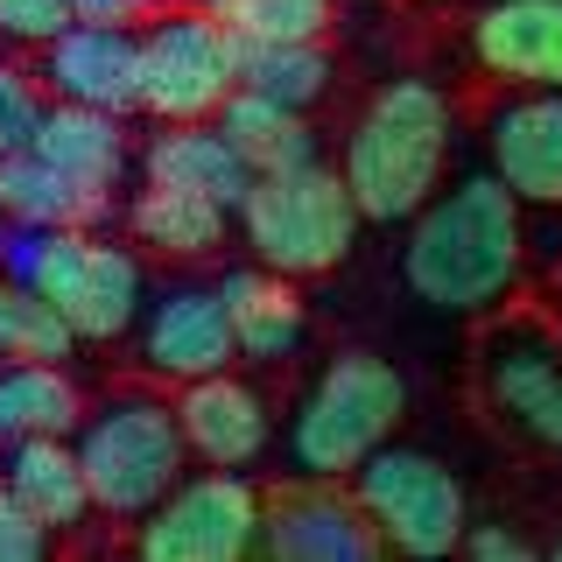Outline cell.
Here are the masks:
<instances>
[{
    "instance_id": "7402d4cb",
    "label": "cell",
    "mask_w": 562,
    "mask_h": 562,
    "mask_svg": "<svg viewBox=\"0 0 562 562\" xmlns=\"http://www.w3.org/2000/svg\"><path fill=\"white\" fill-rule=\"evenodd\" d=\"M85 394L57 359H0V450L29 436H78Z\"/></svg>"
},
{
    "instance_id": "1f68e13d",
    "label": "cell",
    "mask_w": 562,
    "mask_h": 562,
    "mask_svg": "<svg viewBox=\"0 0 562 562\" xmlns=\"http://www.w3.org/2000/svg\"><path fill=\"white\" fill-rule=\"evenodd\" d=\"M78 22H105V29H148L169 0H70Z\"/></svg>"
},
{
    "instance_id": "5b68a950",
    "label": "cell",
    "mask_w": 562,
    "mask_h": 562,
    "mask_svg": "<svg viewBox=\"0 0 562 562\" xmlns=\"http://www.w3.org/2000/svg\"><path fill=\"white\" fill-rule=\"evenodd\" d=\"M401 415H408L401 366L380 351H338L289 422V464L303 479H351L380 443H394Z\"/></svg>"
},
{
    "instance_id": "9c48e42d",
    "label": "cell",
    "mask_w": 562,
    "mask_h": 562,
    "mask_svg": "<svg viewBox=\"0 0 562 562\" xmlns=\"http://www.w3.org/2000/svg\"><path fill=\"white\" fill-rule=\"evenodd\" d=\"M268 535V499L246 471L211 464L204 479H183L155 514L134 520L140 562H239Z\"/></svg>"
},
{
    "instance_id": "d6a6232c",
    "label": "cell",
    "mask_w": 562,
    "mask_h": 562,
    "mask_svg": "<svg viewBox=\"0 0 562 562\" xmlns=\"http://www.w3.org/2000/svg\"><path fill=\"white\" fill-rule=\"evenodd\" d=\"M8 233H14V225H8V211H0V254H8Z\"/></svg>"
},
{
    "instance_id": "4dcf8cb0",
    "label": "cell",
    "mask_w": 562,
    "mask_h": 562,
    "mask_svg": "<svg viewBox=\"0 0 562 562\" xmlns=\"http://www.w3.org/2000/svg\"><path fill=\"white\" fill-rule=\"evenodd\" d=\"M457 555H471V562H535L541 549L520 535V527H499V520H471L464 527V549Z\"/></svg>"
},
{
    "instance_id": "ac0fdd59",
    "label": "cell",
    "mask_w": 562,
    "mask_h": 562,
    "mask_svg": "<svg viewBox=\"0 0 562 562\" xmlns=\"http://www.w3.org/2000/svg\"><path fill=\"white\" fill-rule=\"evenodd\" d=\"M0 479L22 492V506L49 527V535H70V527H85L99 514L92 479H85V457H78L70 436H29V443H8Z\"/></svg>"
},
{
    "instance_id": "4fadbf2b",
    "label": "cell",
    "mask_w": 562,
    "mask_h": 562,
    "mask_svg": "<svg viewBox=\"0 0 562 562\" xmlns=\"http://www.w3.org/2000/svg\"><path fill=\"white\" fill-rule=\"evenodd\" d=\"M43 85H49V99H78L120 120L140 113V29L70 22L43 49Z\"/></svg>"
},
{
    "instance_id": "30bf717a",
    "label": "cell",
    "mask_w": 562,
    "mask_h": 562,
    "mask_svg": "<svg viewBox=\"0 0 562 562\" xmlns=\"http://www.w3.org/2000/svg\"><path fill=\"white\" fill-rule=\"evenodd\" d=\"M479 394L535 450H562V338L541 316H499V324H485Z\"/></svg>"
},
{
    "instance_id": "8992f818",
    "label": "cell",
    "mask_w": 562,
    "mask_h": 562,
    "mask_svg": "<svg viewBox=\"0 0 562 562\" xmlns=\"http://www.w3.org/2000/svg\"><path fill=\"white\" fill-rule=\"evenodd\" d=\"M78 457H85V479H92V499L99 514L113 520H140L183 485V464H190V443H183V422H176V401H155V394H105L92 415L78 422Z\"/></svg>"
},
{
    "instance_id": "3957f363",
    "label": "cell",
    "mask_w": 562,
    "mask_h": 562,
    "mask_svg": "<svg viewBox=\"0 0 562 562\" xmlns=\"http://www.w3.org/2000/svg\"><path fill=\"white\" fill-rule=\"evenodd\" d=\"M0 268L14 281H29V289H43L85 345L127 338L140 324V310H148L140 260L113 239H92V225H14Z\"/></svg>"
},
{
    "instance_id": "7c38bea8",
    "label": "cell",
    "mask_w": 562,
    "mask_h": 562,
    "mask_svg": "<svg viewBox=\"0 0 562 562\" xmlns=\"http://www.w3.org/2000/svg\"><path fill=\"white\" fill-rule=\"evenodd\" d=\"M233 359H239V345H233V316H225L218 289L183 281V289L155 295V303L140 310V366H148L155 380L183 386V380L225 373Z\"/></svg>"
},
{
    "instance_id": "ffe728a7",
    "label": "cell",
    "mask_w": 562,
    "mask_h": 562,
    "mask_svg": "<svg viewBox=\"0 0 562 562\" xmlns=\"http://www.w3.org/2000/svg\"><path fill=\"white\" fill-rule=\"evenodd\" d=\"M105 204H113V190L64 176L49 155L35 148L0 155V211H8V225H99Z\"/></svg>"
},
{
    "instance_id": "52a82bcc",
    "label": "cell",
    "mask_w": 562,
    "mask_h": 562,
    "mask_svg": "<svg viewBox=\"0 0 562 562\" xmlns=\"http://www.w3.org/2000/svg\"><path fill=\"white\" fill-rule=\"evenodd\" d=\"M351 499L366 506V520L380 527V541L408 562H443L464 549V527H471V506H464V485L443 457L429 450H401V443H380L351 471Z\"/></svg>"
},
{
    "instance_id": "277c9868",
    "label": "cell",
    "mask_w": 562,
    "mask_h": 562,
    "mask_svg": "<svg viewBox=\"0 0 562 562\" xmlns=\"http://www.w3.org/2000/svg\"><path fill=\"white\" fill-rule=\"evenodd\" d=\"M359 225H366V211L351 198L345 169H324L316 155L254 176V190L239 204V233L254 246V260L274 274H295V281L345 268L351 246H359Z\"/></svg>"
},
{
    "instance_id": "603a6c76",
    "label": "cell",
    "mask_w": 562,
    "mask_h": 562,
    "mask_svg": "<svg viewBox=\"0 0 562 562\" xmlns=\"http://www.w3.org/2000/svg\"><path fill=\"white\" fill-rule=\"evenodd\" d=\"M35 155H49V162L64 176H78V183L113 190L120 176H127V127H120V113H99V105L49 99L43 127H35Z\"/></svg>"
},
{
    "instance_id": "83f0119b",
    "label": "cell",
    "mask_w": 562,
    "mask_h": 562,
    "mask_svg": "<svg viewBox=\"0 0 562 562\" xmlns=\"http://www.w3.org/2000/svg\"><path fill=\"white\" fill-rule=\"evenodd\" d=\"M43 113H49V85L29 78V70H14V64H0V155L35 148Z\"/></svg>"
},
{
    "instance_id": "44dd1931",
    "label": "cell",
    "mask_w": 562,
    "mask_h": 562,
    "mask_svg": "<svg viewBox=\"0 0 562 562\" xmlns=\"http://www.w3.org/2000/svg\"><path fill=\"white\" fill-rule=\"evenodd\" d=\"M140 169L162 176V183H190V190H211L218 204H246V190H254V169H246V155L225 140L211 120H169L162 134L148 140V155H140Z\"/></svg>"
},
{
    "instance_id": "836d02e7",
    "label": "cell",
    "mask_w": 562,
    "mask_h": 562,
    "mask_svg": "<svg viewBox=\"0 0 562 562\" xmlns=\"http://www.w3.org/2000/svg\"><path fill=\"white\" fill-rule=\"evenodd\" d=\"M549 555H555V562H562V535H555V541H549Z\"/></svg>"
},
{
    "instance_id": "6da1fadb",
    "label": "cell",
    "mask_w": 562,
    "mask_h": 562,
    "mask_svg": "<svg viewBox=\"0 0 562 562\" xmlns=\"http://www.w3.org/2000/svg\"><path fill=\"white\" fill-rule=\"evenodd\" d=\"M520 211L527 204L499 183V169H471L450 190H436L408 218V246H401L408 295L443 316H492L527 268Z\"/></svg>"
},
{
    "instance_id": "4316f807",
    "label": "cell",
    "mask_w": 562,
    "mask_h": 562,
    "mask_svg": "<svg viewBox=\"0 0 562 562\" xmlns=\"http://www.w3.org/2000/svg\"><path fill=\"white\" fill-rule=\"evenodd\" d=\"M239 43H324L338 29V0H204Z\"/></svg>"
},
{
    "instance_id": "9a60e30c",
    "label": "cell",
    "mask_w": 562,
    "mask_h": 562,
    "mask_svg": "<svg viewBox=\"0 0 562 562\" xmlns=\"http://www.w3.org/2000/svg\"><path fill=\"white\" fill-rule=\"evenodd\" d=\"M260 549L281 555V562H373V555H386V541H380V527L366 520L359 499H345V492H330V479H316L303 492L268 499V535H260Z\"/></svg>"
},
{
    "instance_id": "7a4b0ae2",
    "label": "cell",
    "mask_w": 562,
    "mask_h": 562,
    "mask_svg": "<svg viewBox=\"0 0 562 562\" xmlns=\"http://www.w3.org/2000/svg\"><path fill=\"white\" fill-rule=\"evenodd\" d=\"M450 99L429 78H394L366 99V113L345 134V183L359 198L366 225L415 218L443 190L450 169Z\"/></svg>"
},
{
    "instance_id": "f546056e",
    "label": "cell",
    "mask_w": 562,
    "mask_h": 562,
    "mask_svg": "<svg viewBox=\"0 0 562 562\" xmlns=\"http://www.w3.org/2000/svg\"><path fill=\"white\" fill-rule=\"evenodd\" d=\"M49 555V527L22 506V492L0 479V562H43Z\"/></svg>"
},
{
    "instance_id": "ba28073f",
    "label": "cell",
    "mask_w": 562,
    "mask_h": 562,
    "mask_svg": "<svg viewBox=\"0 0 562 562\" xmlns=\"http://www.w3.org/2000/svg\"><path fill=\"white\" fill-rule=\"evenodd\" d=\"M239 85V35L211 8H162L140 29V113L148 120H211Z\"/></svg>"
},
{
    "instance_id": "e0dca14e",
    "label": "cell",
    "mask_w": 562,
    "mask_h": 562,
    "mask_svg": "<svg viewBox=\"0 0 562 562\" xmlns=\"http://www.w3.org/2000/svg\"><path fill=\"white\" fill-rule=\"evenodd\" d=\"M225 295V316H233V345L239 359L254 366H281L295 359V345H303L310 330V310H303V289H295V274H274V268H233L218 281Z\"/></svg>"
},
{
    "instance_id": "5bb4252c",
    "label": "cell",
    "mask_w": 562,
    "mask_h": 562,
    "mask_svg": "<svg viewBox=\"0 0 562 562\" xmlns=\"http://www.w3.org/2000/svg\"><path fill=\"white\" fill-rule=\"evenodd\" d=\"M176 422H183V443L198 464H225V471H246L260 464L274 443V415H268V394L260 386L225 373H204V380H183L176 394Z\"/></svg>"
},
{
    "instance_id": "cb8c5ba5",
    "label": "cell",
    "mask_w": 562,
    "mask_h": 562,
    "mask_svg": "<svg viewBox=\"0 0 562 562\" xmlns=\"http://www.w3.org/2000/svg\"><path fill=\"white\" fill-rule=\"evenodd\" d=\"M211 127H218V134L246 155V169H254V176L289 169V162H310V155H316L310 120L295 113V105L254 92V85H233V92H225V105L211 113Z\"/></svg>"
},
{
    "instance_id": "d4e9b609",
    "label": "cell",
    "mask_w": 562,
    "mask_h": 562,
    "mask_svg": "<svg viewBox=\"0 0 562 562\" xmlns=\"http://www.w3.org/2000/svg\"><path fill=\"white\" fill-rule=\"evenodd\" d=\"M239 85L310 113L330 92V49L324 43H239Z\"/></svg>"
},
{
    "instance_id": "f1b7e54d",
    "label": "cell",
    "mask_w": 562,
    "mask_h": 562,
    "mask_svg": "<svg viewBox=\"0 0 562 562\" xmlns=\"http://www.w3.org/2000/svg\"><path fill=\"white\" fill-rule=\"evenodd\" d=\"M70 22H78V8H70V0H0V43L49 49Z\"/></svg>"
},
{
    "instance_id": "8fae6325",
    "label": "cell",
    "mask_w": 562,
    "mask_h": 562,
    "mask_svg": "<svg viewBox=\"0 0 562 562\" xmlns=\"http://www.w3.org/2000/svg\"><path fill=\"white\" fill-rule=\"evenodd\" d=\"M485 155L520 204L562 211V92L555 85H520V99L492 105Z\"/></svg>"
},
{
    "instance_id": "2e32d148",
    "label": "cell",
    "mask_w": 562,
    "mask_h": 562,
    "mask_svg": "<svg viewBox=\"0 0 562 562\" xmlns=\"http://www.w3.org/2000/svg\"><path fill=\"white\" fill-rule=\"evenodd\" d=\"M471 57L506 85L562 92V0H492L471 22Z\"/></svg>"
},
{
    "instance_id": "484cf974",
    "label": "cell",
    "mask_w": 562,
    "mask_h": 562,
    "mask_svg": "<svg viewBox=\"0 0 562 562\" xmlns=\"http://www.w3.org/2000/svg\"><path fill=\"white\" fill-rule=\"evenodd\" d=\"M85 338L70 330V316L49 303L43 289H29V281L0 274V359H70Z\"/></svg>"
},
{
    "instance_id": "d6986e66",
    "label": "cell",
    "mask_w": 562,
    "mask_h": 562,
    "mask_svg": "<svg viewBox=\"0 0 562 562\" xmlns=\"http://www.w3.org/2000/svg\"><path fill=\"white\" fill-rule=\"evenodd\" d=\"M225 218H239V211L218 204L211 190L162 183V176H148V183L134 190V204H127V233L148 246V254H169V260L211 254V246L225 239Z\"/></svg>"
}]
</instances>
